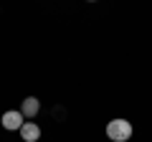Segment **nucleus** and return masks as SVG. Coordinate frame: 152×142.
Masks as SVG:
<instances>
[{
  "label": "nucleus",
  "instance_id": "obj_3",
  "mask_svg": "<svg viewBox=\"0 0 152 142\" xmlns=\"http://www.w3.org/2000/svg\"><path fill=\"white\" fill-rule=\"evenodd\" d=\"M3 127H5V130H20L23 127V112H5V114H3Z\"/></svg>",
  "mask_w": 152,
  "mask_h": 142
},
{
  "label": "nucleus",
  "instance_id": "obj_2",
  "mask_svg": "<svg viewBox=\"0 0 152 142\" xmlns=\"http://www.w3.org/2000/svg\"><path fill=\"white\" fill-rule=\"evenodd\" d=\"M18 132H20L23 142H38L41 140V127H38L36 122H23V127Z\"/></svg>",
  "mask_w": 152,
  "mask_h": 142
},
{
  "label": "nucleus",
  "instance_id": "obj_5",
  "mask_svg": "<svg viewBox=\"0 0 152 142\" xmlns=\"http://www.w3.org/2000/svg\"><path fill=\"white\" fill-rule=\"evenodd\" d=\"M89 3H96V0H89Z\"/></svg>",
  "mask_w": 152,
  "mask_h": 142
},
{
  "label": "nucleus",
  "instance_id": "obj_4",
  "mask_svg": "<svg viewBox=\"0 0 152 142\" xmlns=\"http://www.w3.org/2000/svg\"><path fill=\"white\" fill-rule=\"evenodd\" d=\"M38 109H41V102H38L36 97H28V99H23V117H36L38 114Z\"/></svg>",
  "mask_w": 152,
  "mask_h": 142
},
{
  "label": "nucleus",
  "instance_id": "obj_1",
  "mask_svg": "<svg viewBox=\"0 0 152 142\" xmlns=\"http://www.w3.org/2000/svg\"><path fill=\"white\" fill-rule=\"evenodd\" d=\"M107 137L112 142H127L132 137V124L127 119H112L107 124Z\"/></svg>",
  "mask_w": 152,
  "mask_h": 142
}]
</instances>
